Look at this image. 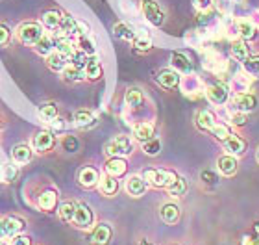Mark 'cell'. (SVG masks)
Segmentation results:
<instances>
[{"mask_svg": "<svg viewBox=\"0 0 259 245\" xmlns=\"http://www.w3.org/2000/svg\"><path fill=\"white\" fill-rule=\"evenodd\" d=\"M134 45H135V49H137V50H148L152 47V39L148 38V36H143V33H139V36H135Z\"/></svg>", "mask_w": 259, "mask_h": 245, "instance_id": "cell-42", "label": "cell"}, {"mask_svg": "<svg viewBox=\"0 0 259 245\" xmlns=\"http://www.w3.org/2000/svg\"><path fill=\"white\" fill-rule=\"evenodd\" d=\"M217 165H219V171H221L222 174H226V177H230V174H233L237 171V160L233 158L232 154L221 156L219 162H217Z\"/></svg>", "mask_w": 259, "mask_h": 245, "instance_id": "cell-16", "label": "cell"}, {"mask_svg": "<svg viewBox=\"0 0 259 245\" xmlns=\"http://www.w3.org/2000/svg\"><path fill=\"white\" fill-rule=\"evenodd\" d=\"M134 136L137 142H148V139H152L154 137V126L150 125V123H139V125L134 128Z\"/></svg>", "mask_w": 259, "mask_h": 245, "instance_id": "cell-23", "label": "cell"}, {"mask_svg": "<svg viewBox=\"0 0 259 245\" xmlns=\"http://www.w3.org/2000/svg\"><path fill=\"white\" fill-rule=\"evenodd\" d=\"M170 63L178 73H191L193 71V63L189 61V58L182 52H172L170 56Z\"/></svg>", "mask_w": 259, "mask_h": 245, "instance_id": "cell-14", "label": "cell"}, {"mask_svg": "<svg viewBox=\"0 0 259 245\" xmlns=\"http://www.w3.org/2000/svg\"><path fill=\"white\" fill-rule=\"evenodd\" d=\"M111 227L108 223H100L97 229L93 230L91 234V243L93 245H108L111 241Z\"/></svg>", "mask_w": 259, "mask_h": 245, "instance_id": "cell-7", "label": "cell"}, {"mask_svg": "<svg viewBox=\"0 0 259 245\" xmlns=\"http://www.w3.org/2000/svg\"><path fill=\"white\" fill-rule=\"evenodd\" d=\"M113 32H115V36H117V38L128 39V41H134L135 36H137V33L134 32V28L128 26L126 22H117V24H115V28H113Z\"/></svg>", "mask_w": 259, "mask_h": 245, "instance_id": "cell-29", "label": "cell"}, {"mask_svg": "<svg viewBox=\"0 0 259 245\" xmlns=\"http://www.w3.org/2000/svg\"><path fill=\"white\" fill-rule=\"evenodd\" d=\"M39 117H41L43 121H47V123H52V121L58 117V108H56L52 102L43 104V106L39 108Z\"/></svg>", "mask_w": 259, "mask_h": 245, "instance_id": "cell-34", "label": "cell"}, {"mask_svg": "<svg viewBox=\"0 0 259 245\" xmlns=\"http://www.w3.org/2000/svg\"><path fill=\"white\" fill-rule=\"evenodd\" d=\"M6 223L4 221H2V219H0V240H2V238H6Z\"/></svg>", "mask_w": 259, "mask_h": 245, "instance_id": "cell-52", "label": "cell"}, {"mask_svg": "<svg viewBox=\"0 0 259 245\" xmlns=\"http://www.w3.org/2000/svg\"><path fill=\"white\" fill-rule=\"evenodd\" d=\"M159 216H161L163 223L174 225V223H178V219H180V208L176 206V204H172V202H165L161 206V210H159Z\"/></svg>", "mask_w": 259, "mask_h": 245, "instance_id": "cell-12", "label": "cell"}, {"mask_svg": "<svg viewBox=\"0 0 259 245\" xmlns=\"http://www.w3.org/2000/svg\"><path fill=\"white\" fill-rule=\"evenodd\" d=\"M78 180H80V184L83 188H93V186H97L100 182V174L95 167H83L78 173Z\"/></svg>", "mask_w": 259, "mask_h": 245, "instance_id": "cell-9", "label": "cell"}, {"mask_svg": "<svg viewBox=\"0 0 259 245\" xmlns=\"http://www.w3.org/2000/svg\"><path fill=\"white\" fill-rule=\"evenodd\" d=\"M244 69L254 75V77L259 78V56H250L248 60L244 61Z\"/></svg>", "mask_w": 259, "mask_h": 245, "instance_id": "cell-40", "label": "cell"}, {"mask_svg": "<svg viewBox=\"0 0 259 245\" xmlns=\"http://www.w3.org/2000/svg\"><path fill=\"white\" fill-rule=\"evenodd\" d=\"M235 106H237L239 112L246 114V112H252L257 106V98L252 93H239L235 97Z\"/></svg>", "mask_w": 259, "mask_h": 245, "instance_id": "cell-10", "label": "cell"}, {"mask_svg": "<svg viewBox=\"0 0 259 245\" xmlns=\"http://www.w3.org/2000/svg\"><path fill=\"white\" fill-rule=\"evenodd\" d=\"M178 174L172 173V171H167V169H145L143 173V179L152 186H157V188H168L176 180Z\"/></svg>", "mask_w": 259, "mask_h": 245, "instance_id": "cell-1", "label": "cell"}, {"mask_svg": "<svg viewBox=\"0 0 259 245\" xmlns=\"http://www.w3.org/2000/svg\"><path fill=\"white\" fill-rule=\"evenodd\" d=\"M61 73H63L65 80H69V82H78L83 78V71H81L80 67H74V65H70V63L65 67Z\"/></svg>", "mask_w": 259, "mask_h": 245, "instance_id": "cell-35", "label": "cell"}, {"mask_svg": "<svg viewBox=\"0 0 259 245\" xmlns=\"http://www.w3.org/2000/svg\"><path fill=\"white\" fill-rule=\"evenodd\" d=\"M74 125L80 126V128H89V126L95 125V117H93L91 112L87 110H80L74 114Z\"/></svg>", "mask_w": 259, "mask_h": 245, "instance_id": "cell-27", "label": "cell"}, {"mask_svg": "<svg viewBox=\"0 0 259 245\" xmlns=\"http://www.w3.org/2000/svg\"><path fill=\"white\" fill-rule=\"evenodd\" d=\"M202 180H204L205 184H215L217 182V177H215V173L213 171H209V169H205V171H202Z\"/></svg>", "mask_w": 259, "mask_h": 245, "instance_id": "cell-48", "label": "cell"}, {"mask_svg": "<svg viewBox=\"0 0 259 245\" xmlns=\"http://www.w3.org/2000/svg\"><path fill=\"white\" fill-rule=\"evenodd\" d=\"M61 19H63V15H61V13H58V11H45L43 24L49 28V30H56V28H60Z\"/></svg>", "mask_w": 259, "mask_h": 245, "instance_id": "cell-28", "label": "cell"}, {"mask_svg": "<svg viewBox=\"0 0 259 245\" xmlns=\"http://www.w3.org/2000/svg\"><path fill=\"white\" fill-rule=\"evenodd\" d=\"M106 153L113 158H120V156H126V154L132 153V142H130L128 136H117L113 137L111 142L106 145Z\"/></svg>", "mask_w": 259, "mask_h": 245, "instance_id": "cell-3", "label": "cell"}, {"mask_svg": "<svg viewBox=\"0 0 259 245\" xmlns=\"http://www.w3.org/2000/svg\"><path fill=\"white\" fill-rule=\"evenodd\" d=\"M143 15L154 26H161L163 21H165V13H163V10L159 8L156 0H143Z\"/></svg>", "mask_w": 259, "mask_h": 245, "instance_id": "cell-4", "label": "cell"}, {"mask_svg": "<svg viewBox=\"0 0 259 245\" xmlns=\"http://www.w3.org/2000/svg\"><path fill=\"white\" fill-rule=\"evenodd\" d=\"M60 218L65 223H70L74 219V204L72 202H63L60 206Z\"/></svg>", "mask_w": 259, "mask_h": 245, "instance_id": "cell-37", "label": "cell"}, {"mask_svg": "<svg viewBox=\"0 0 259 245\" xmlns=\"http://www.w3.org/2000/svg\"><path fill=\"white\" fill-rule=\"evenodd\" d=\"M207 98H209L213 104H219V106H222V104L228 102V97H230V89H228L224 84H213V86L207 87Z\"/></svg>", "mask_w": 259, "mask_h": 245, "instance_id": "cell-6", "label": "cell"}, {"mask_svg": "<svg viewBox=\"0 0 259 245\" xmlns=\"http://www.w3.org/2000/svg\"><path fill=\"white\" fill-rule=\"evenodd\" d=\"M211 132H213V136H215L217 139H221V142H226L228 137L232 136V134H230V128H228L226 125H215L211 128Z\"/></svg>", "mask_w": 259, "mask_h": 245, "instance_id": "cell-41", "label": "cell"}, {"mask_svg": "<svg viewBox=\"0 0 259 245\" xmlns=\"http://www.w3.org/2000/svg\"><path fill=\"white\" fill-rule=\"evenodd\" d=\"M255 26L252 24L250 21H239V36H241V39H244V41H250V39L255 38Z\"/></svg>", "mask_w": 259, "mask_h": 245, "instance_id": "cell-33", "label": "cell"}, {"mask_svg": "<svg viewBox=\"0 0 259 245\" xmlns=\"http://www.w3.org/2000/svg\"><path fill=\"white\" fill-rule=\"evenodd\" d=\"M10 38H11L10 28L6 26V24H0V45H6L10 41Z\"/></svg>", "mask_w": 259, "mask_h": 245, "instance_id": "cell-47", "label": "cell"}, {"mask_svg": "<svg viewBox=\"0 0 259 245\" xmlns=\"http://www.w3.org/2000/svg\"><path fill=\"white\" fill-rule=\"evenodd\" d=\"M56 202H58V197H56V191H52V190L43 191V193L39 195V199H37L39 208H41V210H45V212H49V210H54Z\"/></svg>", "mask_w": 259, "mask_h": 245, "instance_id": "cell-18", "label": "cell"}, {"mask_svg": "<svg viewBox=\"0 0 259 245\" xmlns=\"http://www.w3.org/2000/svg\"><path fill=\"white\" fill-rule=\"evenodd\" d=\"M98 184H100V191H102L104 195H115L117 190H119V182L111 174H106L104 179H100Z\"/></svg>", "mask_w": 259, "mask_h": 245, "instance_id": "cell-26", "label": "cell"}, {"mask_svg": "<svg viewBox=\"0 0 259 245\" xmlns=\"http://www.w3.org/2000/svg\"><path fill=\"white\" fill-rule=\"evenodd\" d=\"M33 47H35V52H37V54L49 56L50 52L54 50V41H52V38H49V36H43Z\"/></svg>", "mask_w": 259, "mask_h": 245, "instance_id": "cell-30", "label": "cell"}, {"mask_svg": "<svg viewBox=\"0 0 259 245\" xmlns=\"http://www.w3.org/2000/svg\"><path fill=\"white\" fill-rule=\"evenodd\" d=\"M0 245H6V243H4V241H0Z\"/></svg>", "mask_w": 259, "mask_h": 245, "instance_id": "cell-55", "label": "cell"}, {"mask_svg": "<svg viewBox=\"0 0 259 245\" xmlns=\"http://www.w3.org/2000/svg\"><path fill=\"white\" fill-rule=\"evenodd\" d=\"M17 174H19V169H17L15 163H4V167H2V177H4L6 182H13L17 179Z\"/></svg>", "mask_w": 259, "mask_h": 245, "instance_id": "cell-39", "label": "cell"}, {"mask_svg": "<svg viewBox=\"0 0 259 245\" xmlns=\"http://www.w3.org/2000/svg\"><path fill=\"white\" fill-rule=\"evenodd\" d=\"M54 134L52 132H39L37 136H35V139H33V147L37 149L39 153H47V151H50V149L54 147Z\"/></svg>", "mask_w": 259, "mask_h": 245, "instance_id": "cell-11", "label": "cell"}, {"mask_svg": "<svg viewBox=\"0 0 259 245\" xmlns=\"http://www.w3.org/2000/svg\"><path fill=\"white\" fill-rule=\"evenodd\" d=\"M78 47H80V50H83L85 54H93V52H95V43H93L87 36H80V39H78Z\"/></svg>", "mask_w": 259, "mask_h": 245, "instance_id": "cell-43", "label": "cell"}, {"mask_svg": "<svg viewBox=\"0 0 259 245\" xmlns=\"http://www.w3.org/2000/svg\"><path fill=\"white\" fill-rule=\"evenodd\" d=\"M213 4V0H193V6L198 11H207Z\"/></svg>", "mask_w": 259, "mask_h": 245, "instance_id": "cell-46", "label": "cell"}, {"mask_svg": "<svg viewBox=\"0 0 259 245\" xmlns=\"http://www.w3.org/2000/svg\"><path fill=\"white\" fill-rule=\"evenodd\" d=\"M137 245H154L152 241H148V240H139V243Z\"/></svg>", "mask_w": 259, "mask_h": 245, "instance_id": "cell-53", "label": "cell"}, {"mask_svg": "<svg viewBox=\"0 0 259 245\" xmlns=\"http://www.w3.org/2000/svg\"><path fill=\"white\" fill-rule=\"evenodd\" d=\"M143 151H145L148 156H156V154H159V151H161V142H159V139H156V137H152V139L145 142V145H143Z\"/></svg>", "mask_w": 259, "mask_h": 245, "instance_id": "cell-36", "label": "cell"}, {"mask_svg": "<svg viewBox=\"0 0 259 245\" xmlns=\"http://www.w3.org/2000/svg\"><path fill=\"white\" fill-rule=\"evenodd\" d=\"M50 125H52V130H54V132H61V130H65V121H63V119H58V117H56V119L52 121Z\"/></svg>", "mask_w": 259, "mask_h": 245, "instance_id": "cell-49", "label": "cell"}, {"mask_svg": "<svg viewBox=\"0 0 259 245\" xmlns=\"http://www.w3.org/2000/svg\"><path fill=\"white\" fill-rule=\"evenodd\" d=\"M72 221H74L76 227H80V229L91 227V223H93L91 208L87 206L85 202H76L74 204V219H72Z\"/></svg>", "mask_w": 259, "mask_h": 245, "instance_id": "cell-5", "label": "cell"}, {"mask_svg": "<svg viewBox=\"0 0 259 245\" xmlns=\"http://www.w3.org/2000/svg\"><path fill=\"white\" fill-rule=\"evenodd\" d=\"M124 100L130 108H139L141 104H143V93H141V89H137V87H132V89L126 91Z\"/></svg>", "mask_w": 259, "mask_h": 245, "instance_id": "cell-31", "label": "cell"}, {"mask_svg": "<svg viewBox=\"0 0 259 245\" xmlns=\"http://www.w3.org/2000/svg\"><path fill=\"white\" fill-rule=\"evenodd\" d=\"M257 162H259V149H257Z\"/></svg>", "mask_w": 259, "mask_h": 245, "instance_id": "cell-54", "label": "cell"}, {"mask_svg": "<svg viewBox=\"0 0 259 245\" xmlns=\"http://www.w3.org/2000/svg\"><path fill=\"white\" fill-rule=\"evenodd\" d=\"M126 191H128L132 197H141L145 195L146 191V180L139 174H134V177H130L128 182H126Z\"/></svg>", "mask_w": 259, "mask_h": 245, "instance_id": "cell-8", "label": "cell"}, {"mask_svg": "<svg viewBox=\"0 0 259 245\" xmlns=\"http://www.w3.org/2000/svg\"><path fill=\"white\" fill-rule=\"evenodd\" d=\"M167 190L172 197H182L185 191H187V180H185L184 177H176V180L168 186Z\"/></svg>", "mask_w": 259, "mask_h": 245, "instance_id": "cell-32", "label": "cell"}, {"mask_svg": "<svg viewBox=\"0 0 259 245\" xmlns=\"http://www.w3.org/2000/svg\"><path fill=\"white\" fill-rule=\"evenodd\" d=\"M180 77L178 73L172 71V69H163V71L157 73V84L163 87H167V89H172V87L178 86Z\"/></svg>", "mask_w": 259, "mask_h": 245, "instance_id": "cell-13", "label": "cell"}, {"mask_svg": "<svg viewBox=\"0 0 259 245\" xmlns=\"http://www.w3.org/2000/svg\"><path fill=\"white\" fill-rule=\"evenodd\" d=\"M243 245H259V236H244L243 238Z\"/></svg>", "mask_w": 259, "mask_h": 245, "instance_id": "cell-51", "label": "cell"}, {"mask_svg": "<svg viewBox=\"0 0 259 245\" xmlns=\"http://www.w3.org/2000/svg\"><path fill=\"white\" fill-rule=\"evenodd\" d=\"M78 147H80V142H78L74 136H65L63 149L67 151V153H76V151H78Z\"/></svg>", "mask_w": 259, "mask_h": 245, "instance_id": "cell-44", "label": "cell"}, {"mask_svg": "<svg viewBox=\"0 0 259 245\" xmlns=\"http://www.w3.org/2000/svg\"><path fill=\"white\" fill-rule=\"evenodd\" d=\"M196 126H198L200 130H211V128L215 126V117H213V114H211V112H205V110L198 112V114H196Z\"/></svg>", "mask_w": 259, "mask_h": 245, "instance_id": "cell-25", "label": "cell"}, {"mask_svg": "<svg viewBox=\"0 0 259 245\" xmlns=\"http://www.w3.org/2000/svg\"><path fill=\"white\" fill-rule=\"evenodd\" d=\"M83 69H85V77L91 78V80H98V78L102 77V67H100V61H98L97 56L87 58V63Z\"/></svg>", "mask_w": 259, "mask_h": 245, "instance_id": "cell-21", "label": "cell"}, {"mask_svg": "<svg viewBox=\"0 0 259 245\" xmlns=\"http://www.w3.org/2000/svg\"><path fill=\"white\" fill-rule=\"evenodd\" d=\"M126 169H128V163L124 162L122 158H111L108 163H106V171H108V174H111V177H120V174L126 173Z\"/></svg>", "mask_w": 259, "mask_h": 245, "instance_id": "cell-22", "label": "cell"}, {"mask_svg": "<svg viewBox=\"0 0 259 245\" xmlns=\"http://www.w3.org/2000/svg\"><path fill=\"white\" fill-rule=\"evenodd\" d=\"M11 158L15 163H28L32 160V149L28 145H15L11 151Z\"/></svg>", "mask_w": 259, "mask_h": 245, "instance_id": "cell-17", "label": "cell"}, {"mask_svg": "<svg viewBox=\"0 0 259 245\" xmlns=\"http://www.w3.org/2000/svg\"><path fill=\"white\" fill-rule=\"evenodd\" d=\"M17 33H19V39L24 45H35L39 39L43 38V28L37 22H24L19 26Z\"/></svg>", "mask_w": 259, "mask_h": 245, "instance_id": "cell-2", "label": "cell"}, {"mask_svg": "<svg viewBox=\"0 0 259 245\" xmlns=\"http://www.w3.org/2000/svg\"><path fill=\"white\" fill-rule=\"evenodd\" d=\"M47 63H49V67L52 69V71L60 73L69 65V58L56 50V52H50V54L47 56Z\"/></svg>", "mask_w": 259, "mask_h": 245, "instance_id": "cell-15", "label": "cell"}, {"mask_svg": "<svg viewBox=\"0 0 259 245\" xmlns=\"http://www.w3.org/2000/svg\"><path fill=\"white\" fill-rule=\"evenodd\" d=\"M6 223V234L10 236V238H15V236H19L24 230V221H22L21 218H8L4 219Z\"/></svg>", "mask_w": 259, "mask_h": 245, "instance_id": "cell-19", "label": "cell"}, {"mask_svg": "<svg viewBox=\"0 0 259 245\" xmlns=\"http://www.w3.org/2000/svg\"><path fill=\"white\" fill-rule=\"evenodd\" d=\"M224 149H226L230 154H244V151H246V143H244L239 136H230L226 142H224Z\"/></svg>", "mask_w": 259, "mask_h": 245, "instance_id": "cell-20", "label": "cell"}, {"mask_svg": "<svg viewBox=\"0 0 259 245\" xmlns=\"http://www.w3.org/2000/svg\"><path fill=\"white\" fill-rule=\"evenodd\" d=\"M232 56L239 61H246L250 58V49L244 39H239L232 45Z\"/></svg>", "mask_w": 259, "mask_h": 245, "instance_id": "cell-24", "label": "cell"}, {"mask_svg": "<svg viewBox=\"0 0 259 245\" xmlns=\"http://www.w3.org/2000/svg\"><path fill=\"white\" fill-rule=\"evenodd\" d=\"M13 245H32V241H30L28 236H15L13 238Z\"/></svg>", "mask_w": 259, "mask_h": 245, "instance_id": "cell-50", "label": "cell"}, {"mask_svg": "<svg viewBox=\"0 0 259 245\" xmlns=\"http://www.w3.org/2000/svg\"><path fill=\"white\" fill-rule=\"evenodd\" d=\"M230 119H232V123L235 126H243V125H246V115L243 114V112H237V114H232V117H230Z\"/></svg>", "mask_w": 259, "mask_h": 245, "instance_id": "cell-45", "label": "cell"}, {"mask_svg": "<svg viewBox=\"0 0 259 245\" xmlns=\"http://www.w3.org/2000/svg\"><path fill=\"white\" fill-rule=\"evenodd\" d=\"M69 63L74 67H80V69H83L87 63V54L83 52V50H74V54L69 58Z\"/></svg>", "mask_w": 259, "mask_h": 245, "instance_id": "cell-38", "label": "cell"}]
</instances>
